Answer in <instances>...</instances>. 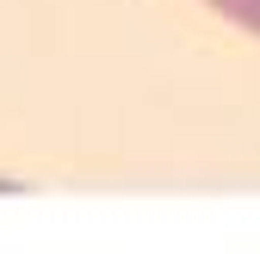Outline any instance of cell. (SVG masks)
I'll list each match as a JSON object with an SVG mask.
<instances>
[{"label": "cell", "mask_w": 260, "mask_h": 254, "mask_svg": "<svg viewBox=\"0 0 260 254\" xmlns=\"http://www.w3.org/2000/svg\"><path fill=\"white\" fill-rule=\"evenodd\" d=\"M211 13H223L230 25H242V31H254L260 38V0H205Z\"/></svg>", "instance_id": "1"}]
</instances>
